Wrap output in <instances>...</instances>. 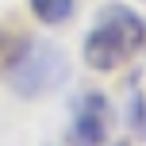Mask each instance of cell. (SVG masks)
<instances>
[{"label":"cell","mask_w":146,"mask_h":146,"mask_svg":"<svg viewBox=\"0 0 146 146\" xmlns=\"http://www.w3.org/2000/svg\"><path fill=\"white\" fill-rule=\"evenodd\" d=\"M142 46H146V23L127 4H108L100 8L92 31L85 38V66L96 73H111L127 66Z\"/></svg>","instance_id":"obj_1"},{"label":"cell","mask_w":146,"mask_h":146,"mask_svg":"<svg viewBox=\"0 0 146 146\" xmlns=\"http://www.w3.org/2000/svg\"><path fill=\"white\" fill-rule=\"evenodd\" d=\"M4 69H8V85L19 96H42L69 77L66 50L54 46V42H38V38H23L15 58Z\"/></svg>","instance_id":"obj_2"},{"label":"cell","mask_w":146,"mask_h":146,"mask_svg":"<svg viewBox=\"0 0 146 146\" xmlns=\"http://www.w3.org/2000/svg\"><path fill=\"white\" fill-rule=\"evenodd\" d=\"M111 131V104L104 92H85L73 104L69 146H104Z\"/></svg>","instance_id":"obj_3"},{"label":"cell","mask_w":146,"mask_h":146,"mask_svg":"<svg viewBox=\"0 0 146 146\" xmlns=\"http://www.w3.org/2000/svg\"><path fill=\"white\" fill-rule=\"evenodd\" d=\"M31 12H35L38 23H46V27H62V23L73 19V8H77V0H27Z\"/></svg>","instance_id":"obj_4"},{"label":"cell","mask_w":146,"mask_h":146,"mask_svg":"<svg viewBox=\"0 0 146 146\" xmlns=\"http://www.w3.org/2000/svg\"><path fill=\"white\" fill-rule=\"evenodd\" d=\"M127 119H131L135 139H146V96L142 92H135L131 100H127Z\"/></svg>","instance_id":"obj_5"}]
</instances>
